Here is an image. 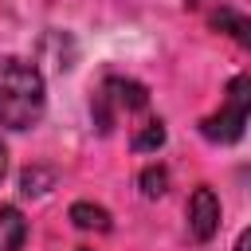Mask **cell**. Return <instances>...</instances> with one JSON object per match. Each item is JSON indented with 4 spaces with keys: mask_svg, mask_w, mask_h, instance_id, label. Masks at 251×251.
<instances>
[{
    "mask_svg": "<svg viewBox=\"0 0 251 251\" xmlns=\"http://www.w3.org/2000/svg\"><path fill=\"white\" fill-rule=\"evenodd\" d=\"M47 110V86L35 63L20 55H0V126L31 129Z\"/></svg>",
    "mask_w": 251,
    "mask_h": 251,
    "instance_id": "cell-1",
    "label": "cell"
},
{
    "mask_svg": "<svg viewBox=\"0 0 251 251\" xmlns=\"http://www.w3.org/2000/svg\"><path fill=\"white\" fill-rule=\"evenodd\" d=\"M247 122H251V75H235L227 82L224 106L200 122V133L208 141H216V145H231V141L243 137Z\"/></svg>",
    "mask_w": 251,
    "mask_h": 251,
    "instance_id": "cell-2",
    "label": "cell"
},
{
    "mask_svg": "<svg viewBox=\"0 0 251 251\" xmlns=\"http://www.w3.org/2000/svg\"><path fill=\"white\" fill-rule=\"evenodd\" d=\"M145 106H149V90H145L137 78H122V75H110V78L102 82V90L94 94V102H90L94 122H98L102 133L114 129V118H118L122 110H145Z\"/></svg>",
    "mask_w": 251,
    "mask_h": 251,
    "instance_id": "cell-3",
    "label": "cell"
},
{
    "mask_svg": "<svg viewBox=\"0 0 251 251\" xmlns=\"http://www.w3.org/2000/svg\"><path fill=\"white\" fill-rule=\"evenodd\" d=\"M216 231H220V196L208 184H200L188 196V235L196 243H208Z\"/></svg>",
    "mask_w": 251,
    "mask_h": 251,
    "instance_id": "cell-4",
    "label": "cell"
},
{
    "mask_svg": "<svg viewBox=\"0 0 251 251\" xmlns=\"http://www.w3.org/2000/svg\"><path fill=\"white\" fill-rule=\"evenodd\" d=\"M24 239H27L24 212L12 204H0V251H24Z\"/></svg>",
    "mask_w": 251,
    "mask_h": 251,
    "instance_id": "cell-5",
    "label": "cell"
},
{
    "mask_svg": "<svg viewBox=\"0 0 251 251\" xmlns=\"http://www.w3.org/2000/svg\"><path fill=\"white\" fill-rule=\"evenodd\" d=\"M212 27L227 31L239 47H251V16H243V12H235V8H216V12H212Z\"/></svg>",
    "mask_w": 251,
    "mask_h": 251,
    "instance_id": "cell-6",
    "label": "cell"
},
{
    "mask_svg": "<svg viewBox=\"0 0 251 251\" xmlns=\"http://www.w3.org/2000/svg\"><path fill=\"white\" fill-rule=\"evenodd\" d=\"M71 220L82 231H110V212L102 204H90V200H75L71 204Z\"/></svg>",
    "mask_w": 251,
    "mask_h": 251,
    "instance_id": "cell-7",
    "label": "cell"
},
{
    "mask_svg": "<svg viewBox=\"0 0 251 251\" xmlns=\"http://www.w3.org/2000/svg\"><path fill=\"white\" fill-rule=\"evenodd\" d=\"M47 188H55V173L51 169H24L20 173V192L24 196H43Z\"/></svg>",
    "mask_w": 251,
    "mask_h": 251,
    "instance_id": "cell-8",
    "label": "cell"
},
{
    "mask_svg": "<svg viewBox=\"0 0 251 251\" xmlns=\"http://www.w3.org/2000/svg\"><path fill=\"white\" fill-rule=\"evenodd\" d=\"M129 145H133L137 153H153V149H161V145H165V126H161V122H145V129L133 133Z\"/></svg>",
    "mask_w": 251,
    "mask_h": 251,
    "instance_id": "cell-9",
    "label": "cell"
},
{
    "mask_svg": "<svg viewBox=\"0 0 251 251\" xmlns=\"http://www.w3.org/2000/svg\"><path fill=\"white\" fill-rule=\"evenodd\" d=\"M137 184H141V192H145L149 200H157V196H165V188H169V173H165L161 165H149V169L137 176Z\"/></svg>",
    "mask_w": 251,
    "mask_h": 251,
    "instance_id": "cell-10",
    "label": "cell"
},
{
    "mask_svg": "<svg viewBox=\"0 0 251 251\" xmlns=\"http://www.w3.org/2000/svg\"><path fill=\"white\" fill-rule=\"evenodd\" d=\"M231 251H251V227L247 231H239V239H235V247Z\"/></svg>",
    "mask_w": 251,
    "mask_h": 251,
    "instance_id": "cell-11",
    "label": "cell"
},
{
    "mask_svg": "<svg viewBox=\"0 0 251 251\" xmlns=\"http://www.w3.org/2000/svg\"><path fill=\"white\" fill-rule=\"evenodd\" d=\"M4 173H8V149H4V141H0V180H4Z\"/></svg>",
    "mask_w": 251,
    "mask_h": 251,
    "instance_id": "cell-12",
    "label": "cell"
},
{
    "mask_svg": "<svg viewBox=\"0 0 251 251\" xmlns=\"http://www.w3.org/2000/svg\"><path fill=\"white\" fill-rule=\"evenodd\" d=\"M78 251H90V247H78Z\"/></svg>",
    "mask_w": 251,
    "mask_h": 251,
    "instance_id": "cell-13",
    "label": "cell"
}]
</instances>
